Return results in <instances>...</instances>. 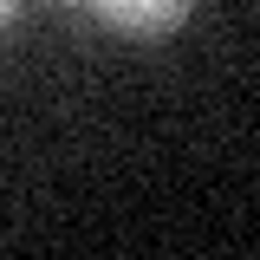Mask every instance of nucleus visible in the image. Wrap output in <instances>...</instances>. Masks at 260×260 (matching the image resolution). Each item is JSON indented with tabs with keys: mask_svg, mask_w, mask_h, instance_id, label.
Returning a JSON list of instances; mask_svg holds the SVG:
<instances>
[{
	"mask_svg": "<svg viewBox=\"0 0 260 260\" xmlns=\"http://www.w3.org/2000/svg\"><path fill=\"white\" fill-rule=\"evenodd\" d=\"M20 7H26V0H0V26H7V20H13Z\"/></svg>",
	"mask_w": 260,
	"mask_h": 260,
	"instance_id": "f03ea898",
	"label": "nucleus"
},
{
	"mask_svg": "<svg viewBox=\"0 0 260 260\" xmlns=\"http://www.w3.org/2000/svg\"><path fill=\"white\" fill-rule=\"evenodd\" d=\"M104 26L130 32V39H162V32H176L182 20H189L195 0H85Z\"/></svg>",
	"mask_w": 260,
	"mask_h": 260,
	"instance_id": "f257e3e1",
	"label": "nucleus"
}]
</instances>
